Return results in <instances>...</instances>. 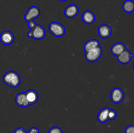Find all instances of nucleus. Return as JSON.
Returning a JSON list of instances; mask_svg holds the SVG:
<instances>
[{"label": "nucleus", "instance_id": "obj_1", "mask_svg": "<svg viewBox=\"0 0 134 133\" xmlns=\"http://www.w3.org/2000/svg\"><path fill=\"white\" fill-rule=\"evenodd\" d=\"M3 82L13 88H16L20 84L21 78L16 72L14 70H9L3 76Z\"/></svg>", "mask_w": 134, "mask_h": 133}, {"label": "nucleus", "instance_id": "obj_2", "mask_svg": "<svg viewBox=\"0 0 134 133\" xmlns=\"http://www.w3.org/2000/svg\"><path fill=\"white\" fill-rule=\"evenodd\" d=\"M50 33L56 37H61L65 33V27L62 23L57 22H51L48 26Z\"/></svg>", "mask_w": 134, "mask_h": 133}, {"label": "nucleus", "instance_id": "obj_3", "mask_svg": "<svg viewBox=\"0 0 134 133\" xmlns=\"http://www.w3.org/2000/svg\"><path fill=\"white\" fill-rule=\"evenodd\" d=\"M102 53H103V50H102V47L99 46L94 49L85 52V59L88 62H96L100 58Z\"/></svg>", "mask_w": 134, "mask_h": 133}, {"label": "nucleus", "instance_id": "obj_4", "mask_svg": "<svg viewBox=\"0 0 134 133\" xmlns=\"http://www.w3.org/2000/svg\"><path fill=\"white\" fill-rule=\"evenodd\" d=\"M46 35V31L44 27L41 25H38L33 30H30L27 33V36L35 40H41Z\"/></svg>", "mask_w": 134, "mask_h": 133}, {"label": "nucleus", "instance_id": "obj_5", "mask_svg": "<svg viewBox=\"0 0 134 133\" xmlns=\"http://www.w3.org/2000/svg\"><path fill=\"white\" fill-rule=\"evenodd\" d=\"M124 99V93L122 89L115 87L111 92V100L115 104H119Z\"/></svg>", "mask_w": 134, "mask_h": 133}, {"label": "nucleus", "instance_id": "obj_6", "mask_svg": "<svg viewBox=\"0 0 134 133\" xmlns=\"http://www.w3.org/2000/svg\"><path fill=\"white\" fill-rule=\"evenodd\" d=\"M40 9L36 6H32L27 9L24 18L25 20L29 22L30 21L34 20L35 18H38L40 16Z\"/></svg>", "mask_w": 134, "mask_h": 133}, {"label": "nucleus", "instance_id": "obj_7", "mask_svg": "<svg viewBox=\"0 0 134 133\" xmlns=\"http://www.w3.org/2000/svg\"><path fill=\"white\" fill-rule=\"evenodd\" d=\"M14 40V34L9 31H4L0 34V41L4 45H10Z\"/></svg>", "mask_w": 134, "mask_h": 133}, {"label": "nucleus", "instance_id": "obj_8", "mask_svg": "<svg viewBox=\"0 0 134 133\" xmlns=\"http://www.w3.org/2000/svg\"><path fill=\"white\" fill-rule=\"evenodd\" d=\"M112 30V27L109 25L102 24L98 29V35L102 39H107L111 37Z\"/></svg>", "mask_w": 134, "mask_h": 133}, {"label": "nucleus", "instance_id": "obj_9", "mask_svg": "<svg viewBox=\"0 0 134 133\" xmlns=\"http://www.w3.org/2000/svg\"><path fill=\"white\" fill-rule=\"evenodd\" d=\"M79 9L78 6L75 4L69 5L64 10V14L68 18H73L78 14Z\"/></svg>", "mask_w": 134, "mask_h": 133}, {"label": "nucleus", "instance_id": "obj_10", "mask_svg": "<svg viewBox=\"0 0 134 133\" xmlns=\"http://www.w3.org/2000/svg\"><path fill=\"white\" fill-rule=\"evenodd\" d=\"M15 102L18 106L21 108H27L29 106H30V103L27 101L26 99V94L25 92L19 93L16 94L15 96Z\"/></svg>", "mask_w": 134, "mask_h": 133}, {"label": "nucleus", "instance_id": "obj_11", "mask_svg": "<svg viewBox=\"0 0 134 133\" xmlns=\"http://www.w3.org/2000/svg\"><path fill=\"white\" fill-rule=\"evenodd\" d=\"M133 57V55L128 50L126 49L116 57H117V59L119 63L123 64V65H126L130 62Z\"/></svg>", "mask_w": 134, "mask_h": 133}, {"label": "nucleus", "instance_id": "obj_12", "mask_svg": "<svg viewBox=\"0 0 134 133\" xmlns=\"http://www.w3.org/2000/svg\"><path fill=\"white\" fill-rule=\"evenodd\" d=\"M25 94H26V99L30 105H33L37 102L39 100V95L35 90L29 89L25 92Z\"/></svg>", "mask_w": 134, "mask_h": 133}, {"label": "nucleus", "instance_id": "obj_13", "mask_svg": "<svg viewBox=\"0 0 134 133\" xmlns=\"http://www.w3.org/2000/svg\"><path fill=\"white\" fill-rule=\"evenodd\" d=\"M126 46L122 43H116L112 46L111 48V52L113 55L116 56L122 53L125 50H126Z\"/></svg>", "mask_w": 134, "mask_h": 133}, {"label": "nucleus", "instance_id": "obj_14", "mask_svg": "<svg viewBox=\"0 0 134 133\" xmlns=\"http://www.w3.org/2000/svg\"><path fill=\"white\" fill-rule=\"evenodd\" d=\"M82 20L86 24H92L96 20V16L90 10H85L82 14Z\"/></svg>", "mask_w": 134, "mask_h": 133}, {"label": "nucleus", "instance_id": "obj_15", "mask_svg": "<svg viewBox=\"0 0 134 133\" xmlns=\"http://www.w3.org/2000/svg\"><path fill=\"white\" fill-rule=\"evenodd\" d=\"M109 108H103L99 112L98 114V121L101 123H105L109 121Z\"/></svg>", "mask_w": 134, "mask_h": 133}, {"label": "nucleus", "instance_id": "obj_16", "mask_svg": "<svg viewBox=\"0 0 134 133\" xmlns=\"http://www.w3.org/2000/svg\"><path fill=\"white\" fill-rule=\"evenodd\" d=\"M99 46H100V43L97 39H90V40L86 41L84 44V50L85 52H87Z\"/></svg>", "mask_w": 134, "mask_h": 133}, {"label": "nucleus", "instance_id": "obj_17", "mask_svg": "<svg viewBox=\"0 0 134 133\" xmlns=\"http://www.w3.org/2000/svg\"><path fill=\"white\" fill-rule=\"evenodd\" d=\"M122 9L126 13H133L134 11V2L132 0H126L122 4Z\"/></svg>", "mask_w": 134, "mask_h": 133}, {"label": "nucleus", "instance_id": "obj_18", "mask_svg": "<svg viewBox=\"0 0 134 133\" xmlns=\"http://www.w3.org/2000/svg\"><path fill=\"white\" fill-rule=\"evenodd\" d=\"M116 116H117V113H116V111L110 108L109 112V121L115 119Z\"/></svg>", "mask_w": 134, "mask_h": 133}, {"label": "nucleus", "instance_id": "obj_19", "mask_svg": "<svg viewBox=\"0 0 134 133\" xmlns=\"http://www.w3.org/2000/svg\"><path fill=\"white\" fill-rule=\"evenodd\" d=\"M48 133H63V131L58 126H53L49 129Z\"/></svg>", "mask_w": 134, "mask_h": 133}, {"label": "nucleus", "instance_id": "obj_20", "mask_svg": "<svg viewBox=\"0 0 134 133\" xmlns=\"http://www.w3.org/2000/svg\"><path fill=\"white\" fill-rule=\"evenodd\" d=\"M124 133H134V125H131L125 129Z\"/></svg>", "mask_w": 134, "mask_h": 133}, {"label": "nucleus", "instance_id": "obj_21", "mask_svg": "<svg viewBox=\"0 0 134 133\" xmlns=\"http://www.w3.org/2000/svg\"><path fill=\"white\" fill-rule=\"evenodd\" d=\"M37 26V24L34 22V20L30 21V22H28V27L31 30H33L34 29H35Z\"/></svg>", "mask_w": 134, "mask_h": 133}, {"label": "nucleus", "instance_id": "obj_22", "mask_svg": "<svg viewBox=\"0 0 134 133\" xmlns=\"http://www.w3.org/2000/svg\"><path fill=\"white\" fill-rule=\"evenodd\" d=\"M13 133H27L23 127H18L15 129Z\"/></svg>", "mask_w": 134, "mask_h": 133}, {"label": "nucleus", "instance_id": "obj_23", "mask_svg": "<svg viewBox=\"0 0 134 133\" xmlns=\"http://www.w3.org/2000/svg\"><path fill=\"white\" fill-rule=\"evenodd\" d=\"M27 133H39V130L38 129V128L33 126V127L30 128Z\"/></svg>", "mask_w": 134, "mask_h": 133}, {"label": "nucleus", "instance_id": "obj_24", "mask_svg": "<svg viewBox=\"0 0 134 133\" xmlns=\"http://www.w3.org/2000/svg\"><path fill=\"white\" fill-rule=\"evenodd\" d=\"M60 1H63V2H64V1H68V0H60Z\"/></svg>", "mask_w": 134, "mask_h": 133}, {"label": "nucleus", "instance_id": "obj_25", "mask_svg": "<svg viewBox=\"0 0 134 133\" xmlns=\"http://www.w3.org/2000/svg\"><path fill=\"white\" fill-rule=\"evenodd\" d=\"M133 69L134 70V61H133Z\"/></svg>", "mask_w": 134, "mask_h": 133}]
</instances>
